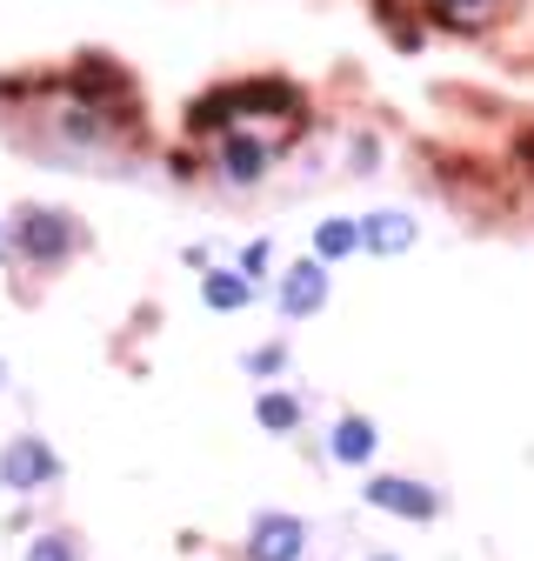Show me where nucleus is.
<instances>
[{
  "label": "nucleus",
  "instance_id": "13",
  "mask_svg": "<svg viewBox=\"0 0 534 561\" xmlns=\"http://www.w3.org/2000/svg\"><path fill=\"white\" fill-rule=\"evenodd\" d=\"M27 561H81V541L60 535V528H54V535H34V541H27Z\"/></svg>",
  "mask_w": 534,
  "mask_h": 561
},
{
  "label": "nucleus",
  "instance_id": "14",
  "mask_svg": "<svg viewBox=\"0 0 534 561\" xmlns=\"http://www.w3.org/2000/svg\"><path fill=\"white\" fill-rule=\"evenodd\" d=\"M267 267H275V241H247V248H241V274L260 280Z\"/></svg>",
  "mask_w": 534,
  "mask_h": 561
},
{
  "label": "nucleus",
  "instance_id": "9",
  "mask_svg": "<svg viewBox=\"0 0 534 561\" xmlns=\"http://www.w3.org/2000/svg\"><path fill=\"white\" fill-rule=\"evenodd\" d=\"M200 301H208L214 314H241L254 301V280L241 267H208V274H200Z\"/></svg>",
  "mask_w": 534,
  "mask_h": 561
},
{
  "label": "nucleus",
  "instance_id": "2",
  "mask_svg": "<svg viewBox=\"0 0 534 561\" xmlns=\"http://www.w3.org/2000/svg\"><path fill=\"white\" fill-rule=\"evenodd\" d=\"M14 248L27 254V261H67L81 248V228H74V215H60V207H27V215L14 221Z\"/></svg>",
  "mask_w": 534,
  "mask_h": 561
},
{
  "label": "nucleus",
  "instance_id": "12",
  "mask_svg": "<svg viewBox=\"0 0 534 561\" xmlns=\"http://www.w3.org/2000/svg\"><path fill=\"white\" fill-rule=\"evenodd\" d=\"M495 8L501 0H434V21L441 27H481V21H495Z\"/></svg>",
  "mask_w": 534,
  "mask_h": 561
},
{
  "label": "nucleus",
  "instance_id": "7",
  "mask_svg": "<svg viewBox=\"0 0 534 561\" xmlns=\"http://www.w3.org/2000/svg\"><path fill=\"white\" fill-rule=\"evenodd\" d=\"M275 140H260V134H228L221 140V174L234 181V187H247V181H260L267 168H275Z\"/></svg>",
  "mask_w": 534,
  "mask_h": 561
},
{
  "label": "nucleus",
  "instance_id": "6",
  "mask_svg": "<svg viewBox=\"0 0 534 561\" xmlns=\"http://www.w3.org/2000/svg\"><path fill=\"white\" fill-rule=\"evenodd\" d=\"M355 234H361V254H408L415 234H421V221L400 215V207H374V215L355 221Z\"/></svg>",
  "mask_w": 534,
  "mask_h": 561
},
{
  "label": "nucleus",
  "instance_id": "4",
  "mask_svg": "<svg viewBox=\"0 0 534 561\" xmlns=\"http://www.w3.org/2000/svg\"><path fill=\"white\" fill-rule=\"evenodd\" d=\"M301 554H307V522H301V515H281V508L254 515V528H247V561H301Z\"/></svg>",
  "mask_w": 534,
  "mask_h": 561
},
{
  "label": "nucleus",
  "instance_id": "17",
  "mask_svg": "<svg viewBox=\"0 0 534 561\" xmlns=\"http://www.w3.org/2000/svg\"><path fill=\"white\" fill-rule=\"evenodd\" d=\"M361 561H400V554H361Z\"/></svg>",
  "mask_w": 534,
  "mask_h": 561
},
{
  "label": "nucleus",
  "instance_id": "16",
  "mask_svg": "<svg viewBox=\"0 0 534 561\" xmlns=\"http://www.w3.org/2000/svg\"><path fill=\"white\" fill-rule=\"evenodd\" d=\"M521 161H527V168H534V127H527V134H521Z\"/></svg>",
  "mask_w": 534,
  "mask_h": 561
},
{
  "label": "nucleus",
  "instance_id": "8",
  "mask_svg": "<svg viewBox=\"0 0 534 561\" xmlns=\"http://www.w3.org/2000/svg\"><path fill=\"white\" fill-rule=\"evenodd\" d=\"M374 448H381V428H374L368 414H341V421H334L327 455L341 461V468H368V461H374Z\"/></svg>",
  "mask_w": 534,
  "mask_h": 561
},
{
  "label": "nucleus",
  "instance_id": "15",
  "mask_svg": "<svg viewBox=\"0 0 534 561\" xmlns=\"http://www.w3.org/2000/svg\"><path fill=\"white\" fill-rule=\"evenodd\" d=\"M288 368V347H254L247 355V375H281Z\"/></svg>",
  "mask_w": 534,
  "mask_h": 561
},
{
  "label": "nucleus",
  "instance_id": "5",
  "mask_svg": "<svg viewBox=\"0 0 534 561\" xmlns=\"http://www.w3.org/2000/svg\"><path fill=\"white\" fill-rule=\"evenodd\" d=\"M327 288H334V274H327V261H294L288 274H281V288H275V301H281V314L288 321H307V314H321L327 308Z\"/></svg>",
  "mask_w": 534,
  "mask_h": 561
},
{
  "label": "nucleus",
  "instance_id": "1",
  "mask_svg": "<svg viewBox=\"0 0 534 561\" xmlns=\"http://www.w3.org/2000/svg\"><path fill=\"white\" fill-rule=\"evenodd\" d=\"M361 502L381 508V515H394V522H434L441 515V495H434L428 481H415V474H368L361 481Z\"/></svg>",
  "mask_w": 534,
  "mask_h": 561
},
{
  "label": "nucleus",
  "instance_id": "10",
  "mask_svg": "<svg viewBox=\"0 0 534 561\" xmlns=\"http://www.w3.org/2000/svg\"><path fill=\"white\" fill-rule=\"evenodd\" d=\"M254 421L267 435H294L301 428V394H288V388H267L260 401H254Z\"/></svg>",
  "mask_w": 534,
  "mask_h": 561
},
{
  "label": "nucleus",
  "instance_id": "18",
  "mask_svg": "<svg viewBox=\"0 0 534 561\" xmlns=\"http://www.w3.org/2000/svg\"><path fill=\"white\" fill-rule=\"evenodd\" d=\"M0 388H8V368H0Z\"/></svg>",
  "mask_w": 534,
  "mask_h": 561
},
{
  "label": "nucleus",
  "instance_id": "11",
  "mask_svg": "<svg viewBox=\"0 0 534 561\" xmlns=\"http://www.w3.org/2000/svg\"><path fill=\"white\" fill-rule=\"evenodd\" d=\"M348 254H361L355 215H334V221H321V228H314V261H348Z\"/></svg>",
  "mask_w": 534,
  "mask_h": 561
},
{
  "label": "nucleus",
  "instance_id": "3",
  "mask_svg": "<svg viewBox=\"0 0 534 561\" xmlns=\"http://www.w3.org/2000/svg\"><path fill=\"white\" fill-rule=\"evenodd\" d=\"M47 481H60V455L40 435H14L8 448H0V488H14V495H40Z\"/></svg>",
  "mask_w": 534,
  "mask_h": 561
}]
</instances>
